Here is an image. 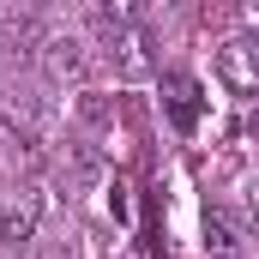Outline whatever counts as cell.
Wrapping results in <instances>:
<instances>
[{
    "label": "cell",
    "instance_id": "cell-3",
    "mask_svg": "<svg viewBox=\"0 0 259 259\" xmlns=\"http://www.w3.org/2000/svg\"><path fill=\"white\" fill-rule=\"evenodd\" d=\"M42 72H49L55 84H84V78H91V49H84L78 36H49V42H42Z\"/></svg>",
    "mask_w": 259,
    "mask_h": 259
},
{
    "label": "cell",
    "instance_id": "cell-2",
    "mask_svg": "<svg viewBox=\"0 0 259 259\" xmlns=\"http://www.w3.org/2000/svg\"><path fill=\"white\" fill-rule=\"evenodd\" d=\"M36 223H42V193L36 187H6L0 193V241H30L36 235Z\"/></svg>",
    "mask_w": 259,
    "mask_h": 259
},
{
    "label": "cell",
    "instance_id": "cell-8",
    "mask_svg": "<svg viewBox=\"0 0 259 259\" xmlns=\"http://www.w3.org/2000/svg\"><path fill=\"white\" fill-rule=\"evenodd\" d=\"M253 217H259V181H253Z\"/></svg>",
    "mask_w": 259,
    "mask_h": 259
},
{
    "label": "cell",
    "instance_id": "cell-7",
    "mask_svg": "<svg viewBox=\"0 0 259 259\" xmlns=\"http://www.w3.org/2000/svg\"><path fill=\"white\" fill-rule=\"evenodd\" d=\"M247 133H253V139H259V103H253V115H247Z\"/></svg>",
    "mask_w": 259,
    "mask_h": 259
},
{
    "label": "cell",
    "instance_id": "cell-4",
    "mask_svg": "<svg viewBox=\"0 0 259 259\" xmlns=\"http://www.w3.org/2000/svg\"><path fill=\"white\" fill-rule=\"evenodd\" d=\"M163 97H169V115H175V127L193 133L199 127V84L187 78V72H169L163 78Z\"/></svg>",
    "mask_w": 259,
    "mask_h": 259
},
{
    "label": "cell",
    "instance_id": "cell-6",
    "mask_svg": "<svg viewBox=\"0 0 259 259\" xmlns=\"http://www.w3.org/2000/svg\"><path fill=\"white\" fill-rule=\"evenodd\" d=\"M241 24H247V30H259V6H241Z\"/></svg>",
    "mask_w": 259,
    "mask_h": 259
},
{
    "label": "cell",
    "instance_id": "cell-5",
    "mask_svg": "<svg viewBox=\"0 0 259 259\" xmlns=\"http://www.w3.org/2000/svg\"><path fill=\"white\" fill-rule=\"evenodd\" d=\"M235 247H241V241H235L229 217H223V211H211V217H205V253H211V259H235Z\"/></svg>",
    "mask_w": 259,
    "mask_h": 259
},
{
    "label": "cell",
    "instance_id": "cell-9",
    "mask_svg": "<svg viewBox=\"0 0 259 259\" xmlns=\"http://www.w3.org/2000/svg\"><path fill=\"white\" fill-rule=\"evenodd\" d=\"M55 259H72V253H55Z\"/></svg>",
    "mask_w": 259,
    "mask_h": 259
},
{
    "label": "cell",
    "instance_id": "cell-1",
    "mask_svg": "<svg viewBox=\"0 0 259 259\" xmlns=\"http://www.w3.org/2000/svg\"><path fill=\"white\" fill-rule=\"evenodd\" d=\"M217 84L229 91V97H247V103H259V49L253 42H223L217 49Z\"/></svg>",
    "mask_w": 259,
    "mask_h": 259
}]
</instances>
